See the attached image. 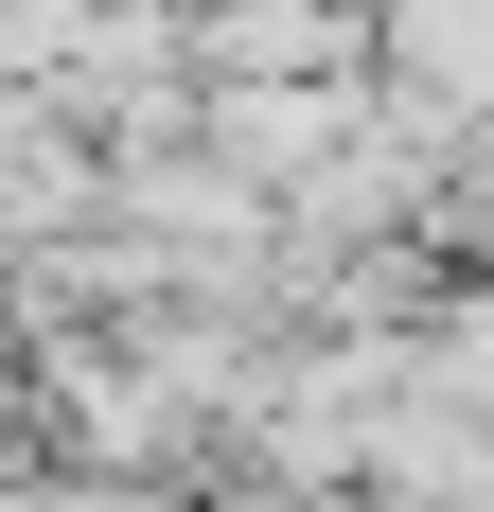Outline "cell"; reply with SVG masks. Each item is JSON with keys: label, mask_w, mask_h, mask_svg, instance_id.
<instances>
[{"label": "cell", "mask_w": 494, "mask_h": 512, "mask_svg": "<svg viewBox=\"0 0 494 512\" xmlns=\"http://www.w3.org/2000/svg\"><path fill=\"white\" fill-rule=\"evenodd\" d=\"M406 71V106L442 124V142H477L494 124V0H389V36H371Z\"/></svg>", "instance_id": "7a4b0ae2"}, {"label": "cell", "mask_w": 494, "mask_h": 512, "mask_svg": "<svg viewBox=\"0 0 494 512\" xmlns=\"http://www.w3.org/2000/svg\"><path fill=\"white\" fill-rule=\"evenodd\" d=\"M353 0H212V36H195V71L212 89H318V71H353Z\"/></svg>", "instance_id": "6da1fadb"}, {"label": "cell", "mask_w": 494, "mask_h": 512, "mask_svg": "<svg viewBox=\"0 0 494 512\" xmlns=\"http://www.w3.org/2000/svg\"><path fill=\"white\" fill-rule=\"evenodd\" d=\"M212 512H336V477H265V495H212Z\"/></svg>", "instance_id": "277c9868"}, {"label": "cell", "mask_w": 494, "mask_h": 512, "mask_svg": "<svg viewBox=\"0 0 494 512\" xmlns=\"http://www.w3.org/2000/svg\"><path fill=\"white\" fill-rule=\"evenodd\" d=\"M406 389H459V407H494V301H442V336H406Z\"/></svg>", "instance_id": "3957f363"}]
</instances>
